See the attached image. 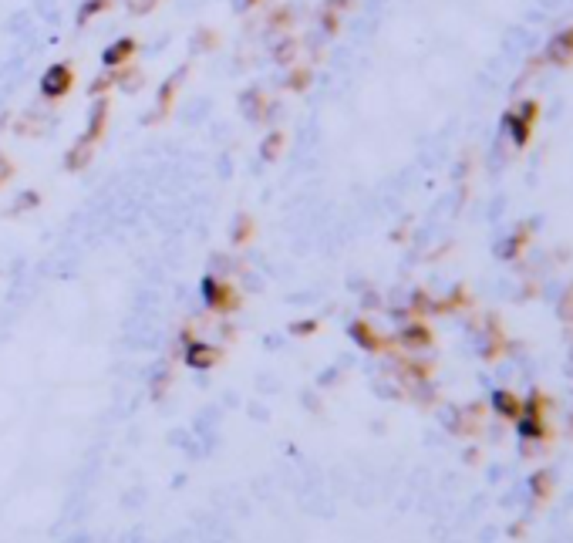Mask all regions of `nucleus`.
<instances>
[{"mask_svg":"<svg viewBox=\"0 0 573 543\" xmlns=\"http://www.w3.org/2000/svg\"><path fill=\"white\" fill-rule=\"evenodd\" d=\"M199 297H203L206 310L216 314V317H229V314H236L243 307L240 287L233 284L229 277H223V273H206L199 280Z\"/></svg>","mask_w":573,"mask_h":543,"instance_id":"obj_1","label":"nucleus"},{"mask_svg":"<svg viewBox=\"0 0 573 543\" xmlns=\"http://www.w3.org/2000/svg\"><path fill=\"white\" fill-rule=\"evenodd\" d=\"M192 71V61H186V65H179L172 75L159 85V91H155V102L152 108L145 112V118H142V125L145 129H159V125H166L169 115H172V108H176V98L179 91H182V85H186V78H189Z\"/></svg>","mask_w":573,"mask_h":543,"instance_id":"obj_2","label":"nucleus"},{"mask_svg":"<svg viewBox=\"0 0 573 543\" xmlns=\"http://www.w3.org/2000/svg\"><path fill=\"white\" fill-rule=\"evenodd\" d=\"M283 105L270 95L267 88H260V85H253V88H246L240 95V115L250 122V125H277V118H280Z\"/></svg>","mask_w":573,"mask_h":543,"instance_id":"obj_3","label":"nucleus"},{"mask_svg":"<svg viewBox=\"0 0 573 543\" xmlns=\"http://www.w3.org/2000/svg\"><path fill=\"white\" fill-rule=\"evenodd\" d=\"M75 81H78V71H75L71 61H54V65H48L44 68V75H41L38 95L48 105H58L75 91Z\"/></svg>","mask_w":573,"mask_h":543,"instance_id":"obj_4","label":"nucleus"},{"mask_svg":"<svg viewBox=\"0 0 573 543\" xmlns=\"http://www.w3.org/2000/svg\"><path fill=\"white\" fill-rule=\"evenodd\" d=\"M182 362L192 371H213L223 362V348L213 344V341H203V337L189 334V327H186L182 331Z\"/></svg>","mask_w":573,"mask_h":543,"instance_id":"obj_5","label":"nucleus"},{"mask_svg":"<svg viewBox=\"0 0 573 543\" xmlns=\"http://www.w3.org/2000/svg\"><path fill=\"white\" fill-rule=\"evenodd\" d=\"M536 118H540V102H536V98H526L520 108L506 112L503 125H506V132H510V139H512V145H516V149H522V145L533 139Z\"/></svg>","mask_w":573,"mask_h":543,"instance_id":"obj_6","label":"nucleus"},{"mask_svg":"<svg viewBox=\"0 0 573 543\" xmlns=\"http://www.w3.org/2000/svg\"><path fill=\"white\" fill-rule=\"evenodd\" d=\"M347 337H351L361 351H368V354H388V351L395 348V341H391L388 334H382L368 317H357V321L347 324Z\"/></svg>","mask_w":573,"mask_h":543,"instance_id":"obj_7","label":"nucleus"},{"mask_svg":"<svg viewBox=\"0 0 573 543\" xmlns=\"http://www.w3.org/2000/svg\"><path fill=\"white\" fill-rule=\"evenodd\" d=\"M108 125H112V95L91 98L88 122H85V132H81V139H85L88 145H102V139L108 135Z\"/></svg>","mask_w":573,"mask_h":543,"instance_id":"obj_8","label":"nucleus"},{"mask_svg":"<svg viewBox=\"0 0 573 543\" xmlns=\"http://www.w3.org/2000/svg\"><path fill=\"white\" fill-rule=\"evenodd\" d=\"M395 348H401V351H408V354H419V351H429L435 344V334H432V327L421 321V317H411V321L398 331L395 337Z\"/></svg>","mask_w":573,"mask_h":543,"instance_id":"obj_9","label":"nucleus"},{"mask_svg":"<svg viewBox=\"0 0 573 543\" xmlns=\"http://www.w3.org/2000/svg\"><path fill=\"white\" fill-rule=\"evenodd\" d=\"M543 65L550 68H570L573 65V24L557 31L543 51Z\"/></svg>","mask_w":573,"mask_h":543,"instance_id":"obj_10","label":"nucleus"},{"mask_svg":"<svg viewBox=\"0 0 573 543\" xmlns=\"http://www.w3.org/2000/svg\"><path fill=\"white\" fill-rule=\"evenodd\" d=\"M139 38H132V34H122V38H115L108 48L102 51V65L105 68H125L132 65L135 58H139Z\"/></svg>","mask_w":573,"mask_h":543,"instance_id":"obj_11","label":"nucleus"},{"mask_svg":"<svg viewBox=\"0 0 573 543\" xmlns=\"http://www.w3.org/2000/svg\"><path fill=\"white\" fill-rule=\"evenodd\" d=\"M95 149H98V145H88L85 139H81V135H78L75 142H71L68 149H64V155H61V169L68 172V176H78V172H85V169H88L91 162H95Z\"/></svg>","mask_w":573,"mask_h":543,"instance_id":"obj_12","label":"nucleus"},{"mask_svg":"<svg viewBox=\"0 0 573 543\" xmlns=\"http://www.w3.org/2000/svg\"><path fill=\"white\" fill-rule=\"evenodd\" d=\"M300 54H304V41L297 38V34H280V38H273V44H270V61L277 68L297 65Z\"/></svg>","mask_w":573,"mask_h":543,"instance_id":"obj_13","label":"nucleus"},{"mask_svg":"<svg viewBox=\"0 0 573 543\" xmlns=\"http://www.w3.org/2000/svg\"><path fill=\"white\" fill-rule=\"evenodd\" d=\"M293 24H297V11H293L290 4H277V7H270L267 17H263V34H270V38L293 34Z\"/></svg>","mask_w":573,"mask_h":543,"instance_id":"obj_14","label":"nucleus"},{"mask_svg":"<svg viewBox=\"0 0 573 543\" xmlns=\"http://www.w3.org/2000/svg\"><path fill=\"white\" fill-rule=\"evenodd\" d=\"M253 240H256V216L246 213V209H240L233 216V223H229V243L236 246V250H246Z\"/></svg>","mask_w":573,"mask_h":543,"instance_id":"obj_15","label":"nucleus"},{"mask_svg":"<svg viewBox=\"0 0 573 543\" xmlns=\"http://www.w3.org/2000/svg\"><path fill=\"white\" fill-rule=\"evenodd\" d=\"M310 85H314V65H310V61H297V65L287 68V75H283V91H290V95H307Z\"/></svg>","mask_w":573,"mask_h":543,"instance_id":"obj_16","label":"nucleus"},{"mask_svg":"<svg viewBox=\"0 0 573 543\" xmlns=\"http://www.w3.org/2000/svg\"><path fill=\"white\" fill-rule=\"evenodd\" d=\"M283 149H287V132H283L280 125H273V129H267V135L260 139V149H256V152H260L263 162H277V159L283 155Z\"/></svg>","mask_w":573,"mask_h":543,"instance_id":"obj_17","label":"nucleus"},{"mask_svg":"<svg viewBox=\"0 0 573 543\" xmlns=\"http://www.w3.org/2000/svg\"><path fill=\"white\" fill-rule=\"evenodd\" d=\"M115 88L125 91V95H135V91L145 88V71H142L135 61L125 68H115Z\"/></svg>","mask_w":573,"mask_h":543,"instance_id":"obj_18","label":"nucleus"},{"mask_svg":"<svg viewBox=\"0 0 573 543\" xmlns=\"http://www.w3.org/2000/svg\"><path fill=\"white\" fill-rule=\"evenodd\" d=\"M41 203H44V196L38 193V189H24L21 196H14V203L7 206V220H17V216H24V213H34V209H41Z\"/></svg>","mask_w":573,"mask_h":543,"instance_id":"obj_19","label":"nucleus"},{"mask_svg":"<svg viewBox=\"0 0 573 543\" xmlns=\"http://www.w3.org/2000/svg\"><path fill=\"white\" fill-rule=\"evenodd\" d=\"M115 7V0H81V7L75 14V27H88L91 21H98L102 14H108Z\"/></svg>","mask_w":573,"mask_h":543,"instance_id":"obj_20","label":"nucleus"},{"mask_svg":"<svg viewBox=\"0 0 573 543\" xmlns=\"http://www.w3.org/2000/svg\"><path fill=\"white\" fill-rule=\"evenodd\" d=\"M216 48H219V31H213V27H199L189 38L192 54H209V51H216Z\"/></svg>","mask_w":573,"mask_h":543,"instance_id":"obj_21","label":"nucleus"},{"mask_svg":"<svg viewBox=\"0 0 573 543\" xmlns=\"http://www.w3.org/2000/svg\"><path fill=\"white\" fill-rule=\"evenodd\" d=\"M493 405H496L499 415H506V418H520L522 415V401L512 395V391H496L493 395Z\"/></svg>","mask_w":573,"mask_h":543,"instance_id":"obj_22","label":"nucleus"},{"mask_svg":"<svg viewBox=\"0 0 573 543\" xmlns=\"http://www.w3.org/2000/svg\"><path fill=\"white\" fill-rule=\"evenodd\" d=\"M341 24H344V17L341 14H331V11H320L317 7V31H320V38H337L341 34Z\"/></svg>","mask_w":573,"mask_h":543,"instance_id":"obj_23","label":"nucleus"},{"mask_svg":"<svg viewBox=\"0 0 573 543\" xmlns=\"http://www.w3.org/2000/svg\"><path fill=\"white\" fill-rule=\"evenodd\" d=\"M112 88H115V68H105L98 78H91L88 95L91 98H102V95H112Z\"/></svg>","mask_w":573,"mask_h":543,"instance_id":"obj_24","label":"nucleus"},{"mask_svg":"<svg viewBox=\"0 0 573 543\" xmlns=\"http://www.w3.org/2000/svg\"><path fill=\"white\" fill-rule=\"evenodd\" d=\"M293 337H314L320 331V321L317 317H304V321H290V327H287Z\"/></svg>","mask_w":573,"mask_h":543,"instance_id":"obj_25","label":"nucleus"},{"mask_svg":"<svg viewBox=\"0 0 573 543\" xmlns=\"http://www.w3.org/2000/svg\"><path fill=\"white\" fill-rule=\"evenodd\" d=\"M169 388H172V368L166 364V368H162V371H155V378H152V399L159 401Z\"/></svg>","mask_w":573,"mask_h":543,"instance_id":"obj_26","label":"nucleus"},{"mask_svg":"<svg viewBox=\"0 0 573 543\" xmlns=\"http://www.w3.org/2000/svg\"><path fill=\"white\" fill-rule=\"evenodd\" d=\"M159 4H162V0H125V7H128L132 17H145V14H152Z\"/></svg>","mask_w":573,"mask_h":543,"instance_id":"obj_27","label":"nucleus"},{"mask_svg":"<svg viewBox=\"0 0 573 543\" xmlns=\"http://www.w3.org/2000/svg\"><path fill=\"white\" fill-rule=\"evenodd\" d=\"M14 176H17V166H14V159H11V155L0 152V189H4V186L14 179Z\"/></svg>","mask_w":573,"mask_h":543,"instance_id":"obj_28","label":"nucleus"},{"mask_svg":"<svg viewBox=\"0 0 573 543\" xmlns=\"http://www.w3.org/2000/svg\"><path fill=\"white\" fill-rule=\"evenodd\" d=\"M550 483H553V476H550V473H536V476H533L536 500H547V496H550Z\"/></svg>","mask_w":573,"mask_h":543,"instance_id":"obj_29","label":"nucleus"},{"mask_svg":"<svg viewBox=\"0 0 573 543\" xmlns=\"http://www.w3.org/2000/svg\"><path fill=\"white\" fill-rule=\"evenodd\" d=\"M351 7H354V0H324V4H320V11L341 14V17H344L347 11H351Z\"/></svg>","mask_w":573,"mask_h":543,"instance_id":"obj_30","label":"nucleus"},{"mask_svg":"<svg viewBox=\"0 0 573 543\" xmlns=\"http://www.w3.org/2000/svg\"><path fill=\"white\" fill-rule=\"evenodd\" d=\"M260 4H263V0H233V7H236V11H253V7H260Z\"/></svg>","mask_w":573,"mask_h":543,"instance_id":"obj_31","label":"nucleus"}]
</instances>
